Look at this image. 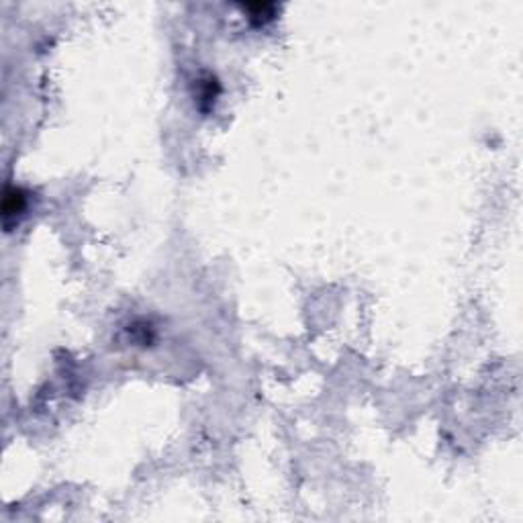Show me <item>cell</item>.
Returning a JSON list of instances; mask_svg holds the SVG:
<instances>
[{
  "label": "cell",
  "instance_id": "cell-2",
  "mask_svg": "<svg viewBox=\"0 0 523 523\" xmlns=\"http://www.w3.org/2000/svg\"><path fill=\"white\" fill-rule=\"evenodd\" d=\"M221 93V86L217 82L215 76H204L199 80V94H197V103H199L200 110H211L215 105L217 96Z\"/></svg>",
  "mask_w": 523,
  "mask_h": 523
},
{
  "label": "cell",
  "instance_id": "cell-3",
  "mask_svg": "<svg viewBox=\"0 0 523 523\" xmlns=\"http://www.w3.org/2000/svg\"><path fill=\"white\" fill-rule=\"evenodd\" d=\"M246 11L247 19L256 25V27H264L266 23H270L274 16H276V4H262V2H256V4H244L242 6Z\"/></svg>",
  "mask_w": 523,
  "mask_h": 523
},
{
  "label": "cell",
  "instance_id": "cell-1",
  "mask_svg": "<svg viewBox=\"0 0 523 523\" xmlns=\"http://www.w3.org/2000/svg\"><path fill=\"white\" fill-rule=\"evenodd\" d=\"M29 207V192H25L21 186H6L4 199H2V221L6 231L19 223V219L25 215Z\"/></svg>",
  "mask_w": 523,
  "mask_h": 523
}]
</instances>
